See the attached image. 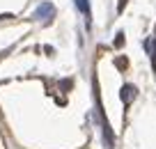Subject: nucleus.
I'll return each mask as SVG.
<instances>
[{
    "instance_id": "1",
    "label": "nucleus",
    "mask_w": 156,
    "mask_h": 149,
    "mask_svg": "<svg viewBox=\"0 0 156 149\" xmlns=\"http://www.w3.org/2000/svg\"><path fill=\"white\" fill-rule=\"evenodd\" d=\"M124 5H126V0H119V9H122Z\"/></svg>"
}]
</instances>
